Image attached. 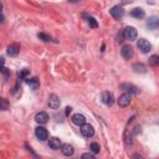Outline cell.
<instances>
[{"label": "cell", "instance_id": "cell-3", "mask_svg": "<svg viewBox=\"0 0 159 159\" xmlns=\"http://www.w3.org/2000/svg\"><path fill=\"white\" fill-rule=\"evenodd\" d=\"M109 12H111V15H112L116 20H120V19L124 16V9H123L122 6H119V5L113 6V7L109 10Z\"/></svg>", "mask_w": 159, "mask_h": 159}, {"label": "cell", "instance_id": "cell-9", "mask_svg": "<svg viewBox=\"0 0 159 159\" xmlns=\"http://www.w3.org/2000/svg\"><path fill=\"white\" fill-rule=\"evenodd\" d=\"M129 103H130V94L129 93H123V94H120L119 96V98H118V106L120 107V108H125L127 106H129Z\"/></svg>", "mask_w": 159, "mask_h": 159}, {"label": "cell", "instance_id": "cell-24", "mask_svg": "<svg viewBox=\"0 0 159 159\" xmlns=\"http://www.w3.org/2000/svg\"><path fill=\"white\" fill-rule=\"evenodd\" d=\"M37 37H39L40 40H42V41H46V42H48V41H52L51 36H48V35H46V34H43V32H40V34H37Z\"/></svg>", "mask_w": 159, "mask_h": 159}, {"label": "cell", "instance_id": "cell-25", "mask_svg": "<svg viewBox=\"0 0 159 159\" xmlns=\"http://www.w3.org/2000/svg\"><path fill=\"white\" fill-rule=\"evenodd\" d=\"M1 73L4 75V78H5V80H7V78H9V76H10V70H7L5 66H2V67H1Z\"/></svg>", "mask_w": 159, "mask_h": 159}, {"label": "cell", "instance_id": "cell-15", "mask_svg": "<svg viewBox=\"0 0 159 159\" xmlns=\"http://www.w3.org/2000/svg\"><path fill=\"white\" fill-rule=\"evenodd\" d=\"M48 145H50V148L51 149H53V150H57V149H60L62 145H61V140L57 138V137H52V138H50V140H48Z\"/></svg>", "mask_w": 159, "mask_h": 159}, {"label": "cell", "instance_id": "cell-22", "mask_svg": "<svg viewBox=\"0 0 159 159\" xmlns=\"http://www.w3.org/2000/svg\"><path fill=\"white\" fill-rule=\"evenodd\" d=\"M27 75H29V70H26V68H24V70H20L19 72H17V77H19V80H27Z\"/></svg>", "mask_w": 159, "mask_h": 159}, {"label": "cell", "instance_id": "cell-19", "mask_svg": "<svg viewBox=\"0 0 159 159\" xmlns=\"http://www.w3.org/2000/svg\"><path fill=\"white\" fill-rule=\"evenodd\" d=\"M26 83L32 88V89H37L40 87V81L37 77H31V78H27L26 80Z\"/></svg>", "mask_w": 159, "mask_h": 159}, {"label": "cell", "instance_id": "cell-13", "mask_svg": "<svg viewBox=\"0 0 159 159\" xmlns=\"http://www.w3.org/2000/svg\"><path fill=\"white\" fill-rule=\"evenodd\" d=\"M35 120L39 123V124H46L48 122V114L46 112H39L36 116H35Z\"/></svg>", "mask_w": 159, "mask_h": 159}, {"label": "cell", "instance_id": "cell-6", "mask_svg": "<svg viewBox=\"0 0 159 159\" xmlns=\"http://www.w3.org/2000/svg\"><path fill=\"white\" fill-rule=\"evenodd\" d=\"M119 88L123 89V91H125V93H129V94H132V93L133 94L139 93V88L135 87L132 83H122V84H119Z\"/></svg>", "mask_w": 159, "mask_h": 159}, {"label": "cell", "instance_id": "cell-16", "mask_svg": "<svg viewBox=\"0 0 159 159\" xmlns=\"http://www.w3.org/2000/svg\"><path fill=\"white\" fill-rule=\"evenodd\" d=\"M61 152H62V154L63 155H66V157H71L72 154H73V147L71 145V144H68V143H66V144H62V147H61Z\"/></svg>", "mask_w": 159, "mask_h": 159}, {"label": "cell", "instance_id": "cell-28", "mask_svg": "<svg viewBox=\"0 0 159 159\" xmlns=\"http://www.w3.org/2000/svg\"><path fill=\"white\" fill-rule=\"evenodd\" d=\"M132 159H143V157L139 155V154H133L132 155Z\"/></svg>", "mask_w": 159, "mask_h": 159}, {"label": "cell", "instance_id": "cell-12", "mask_svg": "<svg viewBox=\"0 0 159 159\" xmlns=\"http://www.w3.org/2000/svg\"><path fill=\"white\" fill-rule=\"evenodd\" d=\"M71 119H72L73 124H76V125H83V124H86V117L83 114H81V113H75Z\"/></svg>", "mask_w": 159, "mask_h": 159}, {"label": "cell", "instance_id": "cell-7", "mask_svg": "<svg viewBox=\"0 0 159 159\" xmlns=\"http://www.w3.org/2000/svg\"><path fill=\"white\" fill-rule=\"evenodd\" d=\"M48 106H50V108H52V109H57L58 107H60V104H61V101H60V97L57 96V94H55V93H52V94H50L48 96Z\"/></svg>", "mask_w": 159, "mask_h": 159}, {"label": "cell", "instance_id": "cell-4", "mask_svg": "<svg viewBox=\"0 0 159 159\" xmlns=\"http://www.w3.org/2000/svg\"><path fill=\"white\" fill-rule=\"evenodd\" d=\"M120 55H122L123 58H125V60H130V58L134 56L133 47L129 46V45H124V46H122V48H120Z\"/></svg>", "mask_w": 159, "mask_h": 159}, {"label": "cell", "instance_id": "cell-17", "mask_svg": "<svg viewBox=\"0 0 159 159\" xmlns=\"http://www.w3.org/2000/svg\"><path fill=\"white\" fill-rule=\"evenodd\" d=\"M130 15L133 17H135V19H142V17L145 16V12H144V10L142 7H135V9H133L130 11Z\"/></svg>", "mask_w": 159, "mask_h": 159}, {"label": "cell", "instance_id": "cell-26", "mask_svg": "<svg viewBox=\"0 0 159 159\" xmlns=\"http://www.w3.org/2000/svg\"><path fill=\"white\" fill-rule=\"evenodd\" d=\"M81 159H96V157L93 154H91V153H83L81 155Z\"/></svg>", "mask_w": 159, "mask_h": 159}, {"label": "cell", "instance_id": "cell-2", "mask_svg": "<svg viewBox=\"0 0 159 159\" xmlns=\"http://www.w3.org/2000/svg\"><path fill=\"white\" fill-rule=\"evenodd\" d=\"M137 46H138V48H139V51L142 53H148L152 50L150 42L148 40H145V39H139L138 42H137Z\"/></svg>", "mask_w": 159, "mask_h": 159}, {"label": "cell", "instance_id": "cell-18", "mask_svg": "<svg viewBox=\"0 0 159 159\" xmlns=\"http://www.w3.org/2000/svg\"><path fill=\"white\" fill-rule=\"evenodd\" d=\"M132 68L137 72V73H145L147 72V66L144 65V63H142V62H137V63H133V66H132Z\"/></svg>", "mask_w": 159, "mask_h": 159}, {"label": "cell", "instance_id": "cell-27", "mask_svg": "<svg viewBox=\"0 0 159 159\" xmlns=\"http://www.w3.org/2000/svg\"><path fill=\"white\" fill-rule=\"evenodd\" d=\"M9 108V104H7V99L2 98V111H6Z\"/></svg>", "mask_w": 159, "mask_h": 159}, {"label": "cell", "instance_id": "cell-11", "mask_svg": "<svg viewBox=\"0 0 159 159\" xmlns=\"http://www.w3.org/2000/svg\"><path fill=\"white\" fill-rule=\"evenodd\" d=\"M6 52H7L9 56H17L19 52H20V45L17 42H14V43L9 45L7 48H6Z\"/></svg>", "mask_w": 159, "mask_h": 159}, {"label": "cell", "instance_id": "cell-8", "mask_svg": "<svg viewBox=\"0 0 159 159\" xmlns=\"http://www.w3.org/2000/svg\"><path fill=\"white\" fill-rule=\"evenodd\" d=\"M81 134L83 135V137H86V138H91V137H93V134H94V128L91 125V124H83V125H81Z\"/></svg>", "mask_w": 159, "mask_h": 159}, {"label": "cell", "instance_id": "cell-14", "mask_svg": "<svg viewBox=\"0 0 159 159\" xmlns=\"http://www.w3.org/2000/svg\"><path fill=\"white\" fill-rule=\"evenodd\" d=\"M147 26H148L150 30H155L157 27H159V17H157V16L149 17L148 21H147Z\"/></svg>", "mask_w": 159, "mask_h": 159}, {"label": "cell", "instance_id": "cell-20", "mask_svg": "<svg viewBox=\"0 0 159 159\" xmlns=\"http://www.w3.org/2000/svg\"><path fill=\"white\" fill-rule=\"evenodd\" d=\"M149 66H152V67L159 66V56L158 55H152L149 57Z\"/></svg>", "mask_w": 159, "mask_h": 159}, {"label": "cell", "instance_id": "cell-29", "mask_svg": "<svg viewBox=\"0 0 159 159\" xmlns=\"http://www.w3.org/2000/svg\"><path fill=\"white\" fill-rule=\"evenodd\" d=\"M71 111H72V108H71V107H67V108H66V116H68Z\"/></svg>", "mask_w": 159, "mask_h": 159}, {"label": "cell", "instance_id": "cell-21", "mask_svg": "<svg viewBox=\"0 0 159 159\" xmlns=\"http://www.w3.org/2000/svg\"><path fill=\"white\" fill-rule=\"evenodd\" d=\"M87 22H88L89 27H92V29L98 27V22H97V20L93 16H87Z\"/></svg>", "mask_w": 159, "mask_h": 159}, {"label": "cell", "instance_id": "cell-10", "mask_svg": "<svg viewBox=\"0 0 159 159\" xmlns=\"http://www.w3.org/2000/svg\"><path fill=\"white\" fill-rule=\"evenodd\" d=\"M35 134H36V137H37L40 140H46V139L48 138V132H47V129L43 128V127H41V125H39V127L35 128Z\"/></svg>", "mask_w": 159, "mask_h": 159}, {"label": "cell", "instance_id": "cell-23", "mask_svg": "<svg viewBox=\"0 0 159 159\" xmlns=\"http://www.w3.org/2000/svg\"><path fill=\"white\" fill-rule=\"evenodd\" d=\"M89 149H91V152H92V153L97 154V153H99V150H101V147H99V144H98V143H91V145H89Z\"/></svg>", "mask_w": 159, "mask_h": 159}, {"label": "cell", "instance_id": "cell-1", "mask_svg": "<svg viewBox=\"0 0 159 159\" xmlns=\"http://www.w3.org/2000/svg\"><path fill=\"white\" fill-rule=\"evenodd\" d=\"M122 32H123L124 40L134 41V40L137 39V30H135V27H133V26H127Z\"/></svg>", "mask_w": 159, "mask_h": 159}, {"label": "cell", "instance_id": "cell-5", "mask_svg": "<svg viewBox=\"0 0 159 159\" xmlns=\"http://www.w3.org/2000/svg\"><path fill=\"white\" fill-rule=\"evenodd\" d=\"M101 98H102V102H103L107 107H112L113 103H114V96H113L112 92H108V91L103 92Z\"/></svg>", "mask_w": 159, "mask_h": 159}]
</instances>
